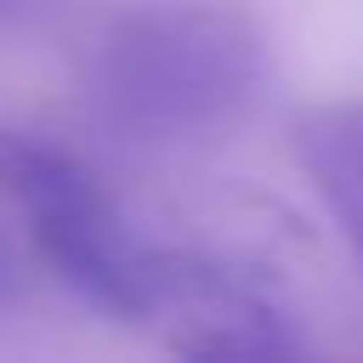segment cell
<instances>
[{
	"label": "cell",
	"instance_id": "2",
	"mask_svg": "<svg viewBox=\"0 0 363 363\" xmlns=\"http://www.w3.org/2000/svg\"><path fill=\"white\" fill-rule=\"evenodd\" d=\"M0 199L17 210L28 227V244L40 261L96 312L136 323L142 318V272H147V244L130 238L119 199L108 193L102 170L40 136L0 125Z\"/></svg>",
	"mask_w": 363,
	"mask_h": 363
},
{
	"label": "cell",
	"instance_id": "3",
	"mask_svg": "<svg viewBox=\"0 0 363 363\" xmlns=\"http://www.w3.org/2000/svg\"><path fill=\"white\" fill-rule=\"evenodd\" d=\"M159 346L182 357H289L301 352L295 323L278 301L250 284L244 267L210 261L199 250H147L142 318Z\"/></svg>",
	"mask_w": 363,
	"mask_h": 363
},
{
	"label": "cell",
	"instance_id": "5",
	"mask_svg": "<svg viewBox=\"0 0 363 363\" xmlns=\"http://www.w3.org/2000/svg\"><path fill=\"white\" fill-rule=\"evenodd\" d=\"M17 289V261H11V250H6V238H0V301Z\"/></svg>",
	"mask_w": 363,
	"mask_h": 363
},
{
	"label": "cell",
	"instance_id": "1",
	"mask_svg": "<svg viewBox=\"0 0 363 363\" xmlns=\"http://www.w3.org/2000/svg\"><path fill=\"white\" fill-rule=\"evenodd\" d=\"M267 85V34L216 0H153L108 17L91 51L102 113L136 136H204L233 125Z\"/></svg>",
	"mask_w": 363,
	"mask_h": 363
},
{
	"label": "cell",
	"instance_id": "4",
	"mask_svg": "<svg viewBox=\"0 0 363 363\" xmlns=\"http://www.w3.org/2000/svg\"><path fill=\"white\" fill-rule=\"evenodd\" d=\"M289 147L363 261V102H318L289 119Z\"/></svg>",
	"mask_w": 363,
	"mask_h": 363
}]
</instances>
